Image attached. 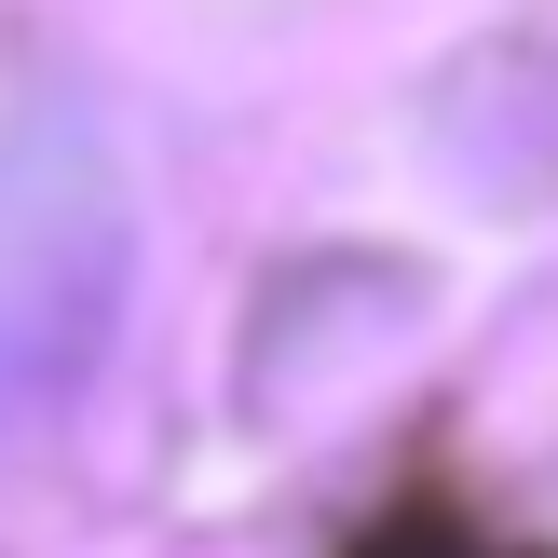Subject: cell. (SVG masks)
<instances>
[{
  "label": "cell",
  "instance_id": "6da1fadb",
  "mask_svg": "<svg viewBox=\"0 0 558 558\" xmlns=\"http://www.w3.org/2000/svg\"><path fill=\"white\" fill-rule=\"evenodd\" d=\"M341 558H558L532 532H490V518H463V505H436V490H409V505H381L368 532H354Z\"/></svg>",
  "mask_w": 558,
  "mask_h": 558
}]
</instances>
